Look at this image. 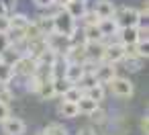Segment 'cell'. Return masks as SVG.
I'll list each match as a JSON object with an SVG mask.
<instances>
[{"mask_svg": "<svg viewBox=\"0 0 149 135\" xmlns=\"http://www.w3.org/2000/svg\"><path fill=\"white\" fill-rule=\"evenodd\" d=\"M141 129L145 131V135L149 133V117H147V115H145V117L141 119Z\"/></svg>", "mask_w": 149, "mask_h": 135, "instance_id": "cell-40", "label": "cell"}, {"mask_svg": "<svg viewBox=\"0 0 149 135\" xmlns=\"http://www.w3.org/2000/svg\"><path fill=\"white\" fill-rule=\"evenodd\" d=\"M51 84H53V90H55V96H63L70 88H72V84L65 80V78H59V80H51Z\"/></svg>", "mask_w": 149, "mask_h": 135, "instance_id": "cell-26", "label": "cell"}, {"mask_svg": "<svg viewBox=\"0 0 149 135\" xmlns=\"http://www.w3.org/2000/svg\"><path fill=\"white\" fill-rule=\"evenodd\" d=\"M76 106H78V113H82V115H92L96 108H100V104L94 102V100H90L88 96H82V98L76 102Z\"/></svg>", "mask_w": 149, "mask_h": 135, "instance_id": "cell-19", "label": "cell"}, {"mask_svg": "<svg viewBox=\"0 0 149 135\" xmlns=\"http://www.w3.org/2000/svg\"><path fill=\"white\" fill-rule=\"evenodd\" d=\"M8 100H13V92L8 90V86H2V88H0V102L8 104Z\"/></svg>", "mask_w": 149, "mask_h": 135, "instance_id": "cell-34", "label": "cell"}, {"mask_svg": "<svg viewBox=\"0 0 149 135\" xmlns=\"http://www.w3.org/2000/svg\"><path fill=\"white\" fill-rule=\"evenodd\" d=\"M8 17H0V33H8Z\"/></svg>", "mask_w": 149, "mask_h": 135, "instance_id": "cell-39", "label": "cell"}, {"mask_svg": "<svg viewBox=\"0 0 149 135\" xmlns=\"http://www.w3.org/2000/svg\"><path fill=\"white\" fill-rule=\"evenodd\" d=\"M123 62L127 64V70L137 72V70L141 68V62H143V59H139V57H131V55H125V59H123Z\"/></svg>", "mask_w": 149, "mask_h": 135, "instance_id": "cell-31", "label": "cell"}, {"mask_svg": "<svg viewBox=\"0 0 149 135\" xmlns=\"http://www.w3.org/2000/svg\"><path fill=\"white\" fill-rule=\"evenodd\" d=\"M88 117H90L94 123H104V113H102L100 108H96V111H94L92 115H88Z\"/></svg>", "mask_w": 149, "mask_h": 135, "instance_id": "cell-36", "label": "cell"}, {"mask_svg": "<svg viewBox=\"0 0 149 135\" xmlns=\"http://www.w3.org/2000/svg\"><path fill=\"white\" fill-rule=\"evenodd\" d=\"M0 2H2V4H4V8L8 10V8H13V6L17 4V0H0Z\"/></svg>", "mask_w": 149, "mask_h": 135, "instance_id": "cell-41", "label": "cell"}, {"mask_svg": "<svg viewBox=\"0 0 149 135\" xmlns=\"http://www.w3.org/2000/svg\"><path fill=\"white\" fill-rule=\"evenodd\" d=\"M112 19L116 21L118 29H131V27H139V25H143L139 10L133 8V6H120V8H116Z\"/></svg>", "mask_w": 149, "mask_h": 135, "instance_id": "cell-1", "label": "cell"}, {"mask_svg": "<svg viewBox=\"0 0 149 135\" xmlns=\"http://www.w3.org/2000/svg\"><path fill=\"white\" fill-rule=\"evenodd\" d=\"M21 55H23V51H21L19 47L10 45L6 51H2V53H0V62H4V64H8V66H15V64L21 59Z\"/></svg>", "mask_w": 149, "mask_h": 135, "instance_id": "cell-17", "label": "cell"}, {"mask_svg": "<svg viewBox=\"0 0 149 135\" xmlns=\"http://www.w3.org/2000/svg\"><path fill=\"white\" fill-rule=\"evenodd\" d=\"M15 78V72H13V66L0 62V84L2 86H8V82Z\"/></svg>", "mask_w": 149, "mask_h": 135, "instance_id": "cell-24", "label": "cell"}, {"mask_svg": "<svg viewBox=\"0 0 149 135\" xmlns=\"http://www.w3.org/2000/svg\"><path fill=\"white\" fill-rule=\"evenodd\" d=\"M82 33H84L86 43H102V39H104L102 33H100V29H98V25L96 27H84Z\"/></svg>", "mask_w": 149, "mask_h": 135, "instance_id": "cell-20", "label": "cell"}, {"mask_svg": "<svg viewBox=\"0 0 149 135\" xmlns=\"http://www.w3.org/2000/svg\"><path fill=\"white\" fill-rule=\"evenodd\" d=\"M59 115H61L63 119H76L80 113H78V106H76L74 102L61 100V102H59Z\"/></svg>", "mask_w": 149, "mask_h": 135, "instance_id": "cell-22", "label": "cell"}, {"mask_svg": "<svg viewBox=\"0 0 149 135\" xmlns=\"http://www.w3.org/2000/svg\"><path fill=\"white\" fill-rule=\"evenodd\" d=\"M82 21H84V27H96L100 23V19L96 17L94 10H86V15L82 17Z\"/></svg>", "mask_w": 149, "mask_h": 135, "instance_id": "cell-30", "label": "cell"}, {"mask_svg": "<svg viewBox=\"0 0 149 135\" xmlns=\"http://www.w3.org/2000/svg\"><path fill=\"white\" fill-rule=\"evenodd\" d=\"M41 135H68V129L61 123H51L41 131Z\"/></svg>", "mask_w": 149, "mask_h": 135, "instance_id": "cell-27", "label": "cell"}, {"mask_svg": "<svg viewBox=\"0 0 149 135\" xmlns=\"http://www.w3.org/2000/svg\"><path fill=\"white\" fill-rule=\"evenodd\" d=\"M78 135H96V133H94L90 127H84V129H80V131H78Z\"/></svg>", "mask_w": 149, "mask_h": 135, "instance_id": "cell-42", "label": "cell"}, {"mask_svg": "<svg viewBox=\"0 0 149 135\" xmlns=\"http://www.w3.org/2000/svg\"><path fill=\"white\" fill-rule=\"evenodd\" d=\"M35 70H37V62L33 57H29V55H21V59L13 66L15 76H23V78L35 76Z\"/></svg>", "mask_w": 149, "mask_h": 135, "instance_id": "cell-4", "label": "cell"}, {"mask_svg": "<svg viewBox=\"0 0 149 135\" xmlns=\"http://www.w3.org/2000/svg\"><path fill=\"white\" fill-rule=\"evenodd\" d=\"M0 17H8V10L4 8V4L0 2Z\"/></svg>", "mask_w": 149, "mask_h": 135, "instance_id": "cell-44", "label": "cell"}, {"mask_svg": "<svg viewBox=\"0 0 149 135\" xmlns=\"http://www.w3.org/2000/svg\"><path fill=\"white\" fill-rule=\"evenodd\" d=\"M72 2H82V4H88V0H72Z\"/></svg>", "mask_w": 149, "mask_h": 135, "instance_id": "cell-45", "label": "cell"}, {"mask_svg": "<svg viewBox=\"0 0 149 135\" xmlns=\"http://www.w3.org/2000/svg\"><path fill=\"white\" fill-rule=\"evenodd\" d=\"M37 96L43 98V100H51V98H55V90H53L51 80L41 82V86H39V90H37Z\"/></svg>", "mask_w": 149, "mask_h": 135, "instance_id": "cell-23", "label": "cell"}, {"mask_svg": "<svg viewBox=\"0 0 149 135\" xmlns=\"http://www.w3.org/2000/svg\"><path fill=\"white\" fill-rule=\"evenodd\" d=\"M108 88L114 96L118 98H131L133 92H135V86L129 78H123V76H114L110 82H108Z\"/></svg>", "mask_w": 149, "mask_h": 135, "instance_id": "cell-3", "label": "cell"}, {"mask_svg": "<svg viewBox=\"0 0 149 135\" xmlns=\"http://www.w3.org/2000/svg\"><path fill=\"white\" fill-rule=\"evenodd\" d=\"M33 23L37 25V29L41 31L43 37H49V35L53 33V17H51V15H41V17H37Z\"/></svg>", "mask_w": 149, "mask_h": 135, "instance_id": "cell-13", "label": "cell"}, {"mask_svg": "<svg viewBox=\"0 0 149 135\" xmlns=\"http://www.w3.org/2000/svg\"><path fill=\"white\" fill-rule=\"evenodd\" d=\"M39 37H43V35H41V31L37 29V25H35V23H29V27L25 29V41H35V39H39Z\"/></svg>", "mask_w": 149, "mask_h": 135, "instance_id": "cell-29", "label": "cell"}, {"mask_svg": "<svg viewBox=\"0 0 149 135\" xmlns=\"http://www.w3.org/2000/svg\"><path fill=\"white\" fill-rule=\"evenodd\" d=\"M118 43L125 45V47H133L137 45V27H131V29H118Z\"/></svg>", "mask_w": 149, "mask_h": 135, "instance_id": "cell-12", "label": "cell"}, {"mask_svg": "<svg viewBox=\"0 0 149 135\" xmlns=\"http://www.w3.org/2000/svg\"><path fill=\"white\" fill-rule=\"evenodd\" d=\"M65 70H68V62L63 55H57V59L53 62L51 66V80H59V78H65Z\"/></svg>", "mask_w": 149, "mask_h": 135, "instance_id": "cell-16", "label": "cell"}, {"mask_svg": "<svg viewBox=\"0 0 149 135\" xmlns=\"http://www.w3.org/2000/svg\"><path fill=\"white\" fill-rule=\"evenodd\" d=\"M63 10H65L74 21H78V19H82V17L86 15L88 6H86V4H82V2H72V0H70V2L63 6Z\"/></svg>", "mask_w": 149, "mask_h": 135, "instance_id": "cell-15", "label": "cell"}, {"mask_svg": "<svg viewBox=\"0 0 149 135\" xmlns=\"http://www.w3.org/2000/svg\"><path fill=\"white\" fill-rule=\"evenodd\" d=\"M39 86H41V80H39L37 76H31V78H27V90H29V92H35V94H37Z\"/></svg>", "mask_w": 149, "mask_h": 135, "instance_id": "cell-33", "label": "cell"}, {"mask_svg": "<svg viewBox=\"0 0 149 135\" xmlns=\"http://www.w3.org/2000/svg\"><path fill=\"white\" fill-rule=\"evenodd\" d=\"M125 55H127V49H125V45H120L118 41L116 43H110V45H106L104 47V64H112V66H116L118 62H123L125 59Z\"/></svg>", "mask_w": 149, "mask_h": 135, "instance_id": "cell-5", "label": "cell"}, {"mask_svg": "<svg viewBox=\"0 0 149 135\" xmlns=\"http://www.w3.org/2000/svg\"><path fill=\"white\" fill-rule=\"evenodd\" d=\"M114 10H116V6L110 2V0H100V2H96V8H94V13H96V17L100 21L112 19L114 17Z\"/></svg>", "mask_w": 149, "mask_h": 135, "instance_id": "cell-10", "label": "cell"}, {"mask_svg": "<svg viewBox=\"0 0 149 135\" xmlns=\"http://www.w3.org/2000/svg\"><path fill=\"white\" fill-rule=\"evenodd\" d=\"M147 39H149V29H147V25H139V27H137V45H139V43H147Z\"/></svg>", "mask_w": 149, "mask_h": 135, "instance_id": "cell-32", "label": "cell"}, {"mask_svg": "<svg viewBox=\"0 0 149 135\" xmlns=\"http://www.w3.org/2000/svg\"><path fill=\"white\" fill-rule=\"evenodd\" d=\"M45 41H47V47L51 51H55L57 55H65L68 49L72 47L70 45V37H63V35H57V33H51L49 37H45Z\"/></svg>", "mask_w": 149, "mask_h": 135, "instance_id": "cell-6", "label": "cell"}, {"mask_svg": "<svg viewBox=\"0 0 149 135\" xmlns=\"http://www.w3.org/2000/svg\"><path fill=\"white\" fill-rule=\"evenodd\" d=\"M29 23H31V19H29L27 15H23V13H15V15L8 17V27H10L13 31H25V29L29 27ZM10 29H8V31H10Z\"/></svg>", "mask_w": 149, "mask_h": 135, "instance_id": "cell-11", "label": "cell"}, {"mask_svg": "<svg viewBox=\"0 0 149 135\" xmlns=\"http://www.w3.org/2000/svg\"><path fill=\"white\" fill-rule=\"evenodd\" d=\"M96 84H98V82H96V78H94V74H84V76H82V80H80V82H78L76 86H78V88H80L82 92H86V90H90V88H94Z\"/></svg>", "mask_w": 149, "mask_h": 135, "instance_id": "cell-25", "label": "cell"}, {"mask_svg": "<svg viewBox=\"0 0 149 135\" xmlns=\"http://www.w3.org/2000/svg\"><path fill=\"white\" fill-rule=\"evenodd\" d=\"M68 2H70V0H53V6H59V8H63Z\"/></svg>", "mask_w": 149, "mask_h": 135, "instance_id": "cell-43", "label": "cell"}, {"mask_svg": "<svg viewBox=\"0 0 149 135\" xmlns=\"http://www.w3.org/2000/svg\"><path fill=\"white\" fill-rule=\"evenodd\" d=\"M84 76V70H82V64H68V70H65V80L76 86Z\"/></svg>", "mask_w": 149, "mask_h": 135, "instance_id": "cell-14", "label": "cell"}, {"mask_svg": "<svg viewBox=\"0 0 149 135\" xmlns=\"http://www.w3.org/2000/svg\"><path fill=\"white\" fill-rule=\"evenodd\" d=\"M98 29H100L102 37H112V35L118 33V25H116L114 19H104V21H100V23H98Z\"/></svg>", "mask_w": 149, "mask_h": 135, "instance_id": "cell-18", "label": "cell"}, {"mask_svg": "<svg viewBox=\"0 0 149 135\" xmlns=\"http://www.w3.org/2000/svg\"><path fill=\"white\" fill-rule=\"evenodd\" d=\"M8 117H10V108H8V104H2V102H0V125H2Z\"/></svg>", "mask_w": 149, "mask_h": 135, "instance_id": "cell-35", "label": "cell"}, {"mask_svg": "<svg viewBox=\"0 0 149 135\" xmlns=\"http://www.w3.org/2000/svg\"><path fill=\"white\" fill-rule=\"evenodd\" d=\"M82 96H84V92H82L78 86H72V88H70V90L63 94V100H65V102H74V104H76V102H78Z\"/></svg>", "mask_w": 149, "mask_h": 135, "instance_id": "cell-28", "label": "cell"}, {"mask_svg": "<svg viewBox=\"0 0 149 135\" xmlns=\"http://www.w3.org/2000/svg\"><path fill=\"white\" fill-rule=\"evenodd\" d=\"M33 2H35L39 8H51V6H53V0H33Z\"/></svg>", "mask_w": 149, "mask_h": 135, "instance_id": "cell-38", "label": "cell"}, {"mask_svg": "<svg viewBox=\"0 0 149 135\" xmlns=\"http://www.w3.org/2000/svg\"><path fill=\"white\" fill-rule=\"evenodd\" d=\"M25 129H27V125H25V121L19 119V117H8V119L2 123V131H4L6 135H23Z\"/></svg>", "mask_w": 149, "mask_h": 135, "instance_id": "cell-9", "label": "cell"}, {"mask_svg": "<svg viewBox=\"0 0 149 135\" xmlns=\"http://www.w3.org/2000/svg\"><path fill=\"white\" fill-rule=\"evenodd\" d=\"M116 76V68L112 66V64H98V68H96V72H94V78H96V82L98 84H108L112 78Z\"/></svg>", "mask_w": 149, "mask_h": 135, "instance_id": "cell-7", "label": "cell"}, {"mask_svg": "<svg viewBox=\"0 0 149 135\" xmlns=\"http://www.w3.org/2000/svg\"><path fill=\"white\" fill-rule=\"evenodd\" d=\"M8 47H10V43H8L6 33H0V53H2V51H6Z\"/></svg>", "mask_w": 149, "mask_h": 135, "instance_id": "cell-37", "label": "cell"}, {"mask_svg": "<svg viewBox=\"0 0 149 135\" xmlns=\"http://www.w3.org/2000/svg\"><path fill=\"white\" fill-rule=\"evenodd\" d=\"M53 17V33H57V35H63V37H70L76 29H78V23L63 10V8H59L55 15H51Z\"/></svg>", "mask_w": 149, "mask_h": 135, "instance_id": "cell-2", "label": "cell"}, {"mask_svg": "<svg viewBox=\"0 0 149 135\" xmlns=\"http://www.w3.org/2000/svg\"><path fill=\"white\" fill-rule=\"evenodd\" d=\"M104 43H86L84 45V53H86V59L88 62H94V64H102L104 59Z\"/></svg>", "mask_w": 149, "mask_h": 135, "instance_id": "cell-8", "label": "cell"}, {"mask_svg": "<svg viewBox=\"0 0 149 135\" xmlns=\"http://www.w3.org/2000/svg\"><path fill=\"white\" fill-rule=\"evenodd\" d=\"M84 96H88L90 100H94V102H102L104 100V96H106V88L102 86V84H96L94 88H90V90H86L84 92Z\"/></svg>", "mask_w": 149, "mask_h": 135, "instance_id": "cell-21", "label": "cell"}]
</instances>
